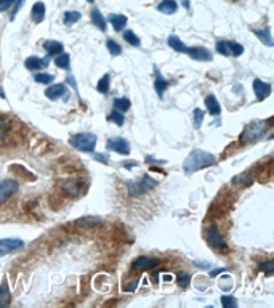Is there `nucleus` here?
<instances>
[{"label": "nucleus", "mask_w": 274, "mask_h": 308, "mask_svg": "<svg viewBox=\"0 0 274 308\" xmlns=\"http://www.w3.org/2000/svg\"><path fill=\"white\" fill-rule=\"evenodd\" d=\"M217 51L220 55H223V56H229L231 53H229V48H228V43L226 40H218L217 42Z\"/></svg>", "instance_id": "c9c22d12"}, {"label": "nucleus", "mask_w": 274, "mask_h": 308, "mask_svg": "<svg viewBox=\"0 0 274 308\" xmlns=\"http://www.w3.org/2000/svg\"><path fill=\"white\" fill-rule=\"evenodd\" d=\"M146 162H153V164H165V161L154 159V157H151V156H148V157H146Z\"/></svg>", "instance_id": "09e8293b"}, {"label": "nucleus", "mask_w": 274, "mask_h": 308, "mask_svg": "<svg viewBox=\"0 0 274 308\" xmlns=\"http://www.w3.org/2000/svg\"><path fill=\"white\" fill-rule=\"evenodd\" d=\"M96 138L95 134H76L69 138V143L73 145L79 151H85V153H93V149L96 146Z\"/></svg>", "instance_id": "7ed1b4c3"}, {"label": "nucleus", "mask_w": 274, "mask_h": 308, "mask_svg": "<svg viewBox=\"0 0 274 308\" xmlns=\"http://www.w3.org/2000/svg\"><path fill=\"white\" fill-rule=\"evenodd\" d=\"M15 4V0H0V13L5 12L7 8H10Z\"/></svg>", "instance_id": "37998d69"}, {"label": "nucleus", "mask_w": 274, "mask_h": 308, "mask_svg": "<svg viewBox=\"0 0 274 308\" xmlns=\"http://www.w3.org/2000/svg\"><path fill=\"white\" fill-rule=\"evenodd\" d=\"M81 180H66L64 183H63V191L66 193V195H69V196H77L79 193H81Z\"/></svg>", "instance_id": "2eb2a0df"}, {"label": "nucleus", "mask_w": 274, "mask_h": 308, "mask_svg": "<svg viewBox=\"0 0 274 308\" xmlns=\"http://www.w3.org/2000/svg\"><path fill=\"white\" fill-rule=\"evenodd\" d=\"M64 92H66L64 84H56V85L48 87V89L45 90V96L51 101H56L58 98H61V96L64 95Z\"/></svg>", "instance_id": "ddd939ff"}, {"label": "nucleus", "mask_w": 274, "mask_h": 308, "mask_svg": "<svg viewBox=\"0 0 274 308\" xmlns=\"http://www.w3.org/2000/svg\"><path fill=\"white\" fill-rule=\"evenodd\" d=\"M157 180H154L153 177H149V175H145L143 178L140 181H128L127 183V188H128V193L131 196H141L145 195V193L151 191L153 188L157 187Z\"/></svg>", "instance_id": "20e7f679"}, {"label": "nucleus", "mask_w": 274, "mask_h": 308, "mask_svg": "<svg viewBox=\"0 0 274 308\" xmlns=\"http://www.w3.org/2000/svg\"><path fill=\"white\" fill-rule=\"evenodd\" d=\"M207 242L214 249H220V248H223V245H225L223 236H222V233H220V230L215 225L209 228V231H207Z\"/></svg>", "instance_id": "6e6552de"}, {"label": "nucleus", "mask_w": 274, "mask_h": 308, "mask_svg": "<svg viewBox=\"0 0 274 308\" xmlns=\"http://www.w3.org/2000/svg\"><path fill=\"white\" fill-rule=\"evenodd\" d=\"M222 305L225 308H236L237 306V300H236L234 297H231V295H223L222 297Z\"/></svg>", "instance_id": "4c0bfd02"}, {"label": "nucleus", "mask_w": 274, "mask_h": 308, "mask_svg": "<svg viewBox=\"0 0 274 308\" xmlns=\"http://www.w3.org/2000/svg\"><path fill=\"white\" fill-rule=\"evenodd\" d=\"M167 43H169V47H172V50H175V51H178V53H186V45H184V43L176 37V36H170L169 37V40H167Z\"/></svg>", "instance_id": "b1692460"}, {"label": "nucleus", "mask_w": 274, "mask_h": 308, "mask_svg": "<svg viewBox=\"0 0 274 308\" xmlns=\"http://www.w3.org/2000/svg\"><path fill=\"white\" fill-rule=\"evenodd\" d=\"M79 20H81V13H79V12H66V13H64V18H63V21H64L66 26H73V24H76Z\"/></svg>", "instance_id": "7c9ffc66"}, {"label": "nucleus", "mask_w": 274, "mask_h": 308, "mask_svg": "<svg viewBox=\"0 0 274 308\" xmlns=\"http://www.w3.org/2000/svg\"><path fill=\"white\" fill-rule=\"evenodd\" d=\"M106 47H108V51L112 56H117V55L122 53V47L119 45L117 42H114L112 39H109L108 42H106Z\"/></svg>", "instance_id": "473e14b6"}, {"label": "nucleus", "mask_w": 274, "mask_h": 308, "mask_svg": "<svg viewBox=\"0 0 274 308\" xmlns=\"http://www.w3.org/2000/svg\"><path fill=\"white\" fill-rule=\"evenodd\" d=\"M87 2H88V4H93V2H95V0H87Z\"/></svg>", "instance_id": "603ef678"}, {"label": "nucleus", "mask_w": 274, "mask_h": 308, "mask_svg": "<svg viewBox=\"0 0 274 308\" xmlns=\"http://www.w3.org/2000/svg\"><path fill=\"white\" fill-rule=\"evenodd\" d=\"M106 148L109 149V151H116L119 154H123L127 156L130 154V145L125 138H120V137H116V138H111L108 140V143H106Z\"/></svg>", "instance_id": "39448f33"}, {"label": "nucleus", "mask_w": 274, "mask_h": 308, "mask_svg": "<svg viewBox=\"0 0 274 308\" xmlns=\"http://www.w3.org/2000/svg\"><path fill=\"white\" fill-rule=\"evenodd\" d=\"M108 21L111 23L114 31L120 32L127 26V16H123V15H109L108 16Z\"/></svg>", "instance_id": "f3484780"}, {"label": "nucleus", "mask_w": 274, "mask_h": 308, "mask_svg": "<svg viewBox=\"0 0 274 308\" xmlns=\"http://www.w3.org/2000/svg\"><path fill=\"white\" fill-rule=\"evenodd\" d=\"M176 8H178V5H176L175 0H162V2L159 4L157 10L165 15H173L176 12Z\"/></svg>", "instance_id": "6ab92c4d"}, {"label": "nucleus", "mask_w": 274, "mask_h": 308, "mask_svg": "<svg viewBox=\"0 0 274 308\" xmlns=\"http://www.w3.org/2000/svg\"><path fill=\"white\" fill-rule=\"evenodd\" d=\"M260 270L266 273V275H272V271H274V262L269 260V262L261 263V265H260Z\"/></svg>", "instance_id": "ea45409f"}, {"label": "nucleus", "mask_w": 274, "mask_h": 308, "mask_svg": "<svg viewBox=\"0 0 274 308\" xmlns=\"http://www.w3.org/2000/svg\"><path fill=\"white\" fill-rule=\"evenodd\" d=\"M217 162L215 156L210 154L207 151H202V149H194L191 151V154L184 159L183 162V169L184 172L188 173H192L196 170H200V169H206V167H210Z\"/></svg>", "instance_id": "f257e3e1"}, {"label": "nucleus", "mask_w": 274, "mask_h": 308, "mask_svg": "<svg viewBox=\"0 0 274 308\" xmlns=\"http://www.w3.org/2000/svg\"><path fill=\"white\" fill-rule=\"evenodd\" d=\"M7 132H8V122L4 117H0V140L5 138Z\"/></svg>", "instance_id": "a19ab883"}, {"label": "nucleus", "mask_w": 274, "mask_h": 308, "mask_svg": "<svg viewBox=\"0 0 274 308\" xmlns=\"http://www.w3.org/2000/svg\"><path fill=\"white\" fill-rule=\"evenodd\" d=\"M206 106H207V111L210 112V116H218L222 112V106H220V103L217 101L214 95H209L206 98Z\"/></svg>", "instance_id": "a211bd4d"}, {"label": "nucleus", "mask_w": 274, "mask_h": 308, "mask_svg": "<svg viewBox=\"0 0 274 308\" xmlns=\"http://www.w3.org/2000/svg\"><path fill=\"white\" fill-rule=\"evenodd\" d=\"M123 39H125L130 43V45H133V47H140L141 45V40L138 39V36L133 31H125V32H123Z\"/></svg>", "instance_id": "2f4dec72"}, {"label": "nucleus", "mask_w": 274, "mask_h": 308, "mask_svg": "<svg viewBox=\"0 0 274 308\" xmlns=\"http://www.w3.org/2000/svg\"><path fill=\"white\" fill-rule=\"evenodd\" d=\"M108 120H109V122H114V124L119 126V127H122L123 122H125V117H123V114L119 112L117 109H112L111 114L108 116Z\"/></svg>", "instance_id": "cd10ccee"}, {"label": "nucleus", "mask_w": 274, "mask_h": 308, "mask_svg": "<svg viewBox=\"0 0 274 308\" xmlns=\"http://www.w3.org/2000/svg\"><path fill=\"white\" fill-rule=\"evenodd\" d=\"M8 303H10V289L4 283L0 287V306H7Z\"/></svg>", "instance_id": "c85d7f7f"}, {"label": "nucleus", "mask_w": 274, "mask_h": 308, "mask_svg": "<svg viewBox=\"0 0 274 308\" xmlns=\"http://www.w3.org/2000/svg\"><path fill=\"white\" fill-rule=\"evenodd\" d=\"M169 85H170L169 81H165V79L161 74H157L156 82H154V89H156V92L159 95V98H164V93H165L167 89H169Z\"/></svg>", "instance_id": "aec40b11"}, {"label": "nucleus", "mask_w": 274, "mask_h": 308, "mask_svg": "<svg viewBox=\"0 0 274 308\" xmlns=\"http://www.w3.org/2000/svg\"><path fill=\"white\" fill-rule=\"evenodd\" d=\"M34 81L37 84H51L53 82V76L47 73H39L34 76Z\"/></svg>", "instance_id": "72a5a7b5"}, {"label": "nucleus", "mask_w": 274, "mask_h": 308, "mask_svg": "<svg viewBox=\"0 0 274 308\" xmlns=\"http://www.w3.org/2000/svg\"><path fill=\"white\" fill-rule=\"evenodd\" d=\"M31 16H32V21H34L35 24H40L43 20H45V5H43L42 2L34 4L32 12H31Z\"/></svg>", "instance_id": "dca6fc26"}, {"label": "nucleus", "mask_w": 274, "mask_h": 308, "mask_svg": "<svg viewBox=\"0 0 274 308\" xmlns=\"http://www.w3.org/2000/svg\"><path fill=\"white\" fill-rule=\"evenodd\" d=\"M138 283H140V279L138 278H135V279H130L128 283L123 286V290H125V292H135V290L138 289Z\"/></svg>", "instance_id": "58836bf2"}, {"label": "nucleus", "mask_w": 274, "mask_h": 308, "mask_svg": "<svg viewBox=\"0 0 274 308\" xmlns=\"http://www.w3.org/2000/svg\"><path fill=\"white\" fill-rule=\"evenodd\" d=\"M176 279H178V284L181 287L186 289L191 283V276L188 275V273H178V276H176Z\"/></svg>", "instance_id": "e433bc0d"}, {"label": "nucleus", "mask_w": 274, "mask_h": 308, "mask_svg": "<svg viewBox=\"0 0 274 308\" xmlns=\"http://www.w3.org/2000/svg\"><path fill=\"white\" fill-rule=\"evenodd\" d=\"M50 63V56H45V58H37V56H31L24 61V65L28 69L31 71H35V69H42V68H47Z\"/></svg>", "instance_id": "f8f14e48"}, {"label": "nucleus", "mask_w": 274, "mask_h": 308, "mask_svg": "<svg viewBox=\"0 0 274 308\" xmlns=\"http://www.w3.org/2000/svg\"><path fill=\"white\" fill-rule=\"evenodd\" d=\"M228 43V48H229V53H231L233 56H241L244 53V47L241 45V43H237V42H229L226 40Z\"/></svg>", "instance_id": "c756f323"}, {"label": "nucleus", "mask_w": 274, "mask_h": 308, "mask_svg": "<svg viewBox=\"0 0 274 308\" xmlns=\"http://www.w3.org/2000/svg\"><path fill=\"white\" fill-rule=\"evenodd\" d=\"M18 188H20V184H18L16 180H12V178L4 180L0 183V202H5L7 199H10L18 191Z\"/></svg>", "instance_id": "423d86ee"}, {"label": "nucleus", "mask_w": 274, "mask_h": 308, "mask_svg": "<svg viewBox=\"0 0 274 308\" xmlns=\"http://www.w3.org/2000/svg\"><path fill=\"white\" fill-rule=\"evenodd\" d=\"M138 162L136 161H125V162H122V167H125V169H133V167H136Z\"/></svg>", "instance_id": "a18cd8bd"}, {"label": "nucleus", "mask_w": 274, "mask_h": 308, "mask_svg": "<svg viewBox=\"0 0 274 308\" xmlns=\"http://www.w3.org/2000/svg\"><path fill=\"white\" fill-rule=\"evenodd\" d=\"M130 100L128 98H116L114 100V109H117L119 112H127L130 109Z\"/></svg>", "instance_id": "a878e982"}, {"label": "nucleus", "mask_w": 274, "mask_h": 308, "mask_svg": "<svg viewBox=\"0 0 274 308\" xmlns=\"http://www.w3.org/2000/svg\"><path fill=\"white\" fill-rule=\"evenodd\" d=\"M223 271H226V268H217V270H214V271H210V276L215 278L217 275H220V273H223Z\"/></svg>", "instance_id": "8fccbe9b"}, {"label": "nucleus", "mask_w": 274, "mask_h": 308, "mask_svg": "<svg viewBox=\"0 0 274 308\" xmlns=\"http://www.w3.org/2000/svg\"><path fill=\"white\" fill-rule=\"evenodd\" d=\"M109 81H111V76L109 74H104L101 79H100V82L96 84V90H98L100 93H108L109 90Z\"/></svg>", "instance_id": "bb28decb"}, {"label": "nucleus", "mask_w": 274, "mask_h": 308, "mask_svg": "<svg viewBox=\"0 0 274 308\" xmlns=\"http://www.w3.org/2000/svg\"><path fill=\"white\" fill-rule=\"evenodd\" d=\"M159 265V260L154 257H146V255H141L133 262V270L136 271H145V270H153Z\"/></svg>", "instance_id": "0eeeda50"}, {"label": "nucleus", "mask_w": 274, "mask_h": 308, "mask_svg": "<svg viewBox=\"0 0 274 308\" xmlns=\"http://www.w3.org/2000/svg\"><path fill=\"white\" fill-rule=\"evenodd\" d=\"M93 159L100 161V162H103V164H109V157L104 156V154H101V153H95V154H93Z\"/></svg>", "instance_id": "c03bdc74"}, {"label": "nucleus", "mask_w": 274, "mask_h": 308, "mask_svg": "<svg viewBox=\"0 0 274 308\" xmlns=\"http://www.w3.org/2000/svg\"><path fill=\"white\" fill-rule=\"evenodd\" d=\"M24 242L21 239H13V237H7V239H0V254L13 252L16 249H21Z\"/></svg>", "instance_id": "9b49d317"}, {"label": "nucleus", "mask_w": 274, "mask_h": 308, "mask_svg": "<svg viewBox=\"0 0 274 308\" xmlns=\"http://www.w3.org/2000/svg\"><path fill=\"white\" fill-rule=\"evenodd\" d=\"M92 21H93V24H95L100 31H103V32L106 31V20H104V16L100 13L98 8L92 10Z\"/></svg>", "instance_id": "5701e85b"}, {"label": "nucleus", "mask_w": 274, "mask_h": 308, "mask_svg": "<svg viewBox=\"0 0 274 308\" xmlns=\"http://www.w3.org/2000/svg\"><path fill=\"white\" fill-rule=\"evenodd\" d=\"M194 265L199 267V268H209L210 263L209 262H194Z\"/></svg>", "instance_id": "de8ad7c7"}, {"label": "nucleus", "mask_w": 274, "mask_h": 308, "mask_svg": "<svg viewBox=\"0 0 274 308\" xmlns=\"http://www.w3.org/2000/svg\"><path fill=\"white\" fill-rule=\"evenodd\" d=\"M66 82L73 85V89L77 92V85H76V81H74V77H73V76H67V77H66Z\"/></svg>", "instance_id": "49530a36"}, {"label": "nucleus", "mask_w": 274, "mask_h": 308, "mask_svg": "<svg viewBox=\"0 0 274 308\" xmlns=\"http://www.w3.org/2000/svg\"><path fill=\"white\" fill-rule=\"evenodd\" d=\"M23 4H24V0H15V7H13L12 15H10V20H12V21L15 20V16H16L18 10H20V8L23 7Z\"/></svg>", "instance_id": "79ce46f5"}, {"label": "nucleus", "mask_w": 274, "mask_h": 308, "mask_svg": "<svg viewBox=\"0 0 274 308\" xmlns=\"http://www.w3.org/2000/svg\"><path fill=\"white\" fill-rule=\"evenodd\" d=\"M252 181H253V178L249 172L239 173L233 178V184H237V187H249V184H252Z\"/></svg>", "instance_id": "4be33fe9"}, {"label": "nucleus", "mask_w": 274, "mask_h": 308, "mask_svg": "<svg viewBox=\"0 0 274 308\" xmlns=\"http://www.w3.org/2000/svg\"><path fill=\"white\" fill-rule=\"evenodd\" d=\"M186 55H189L192 59H196V61H210L212 59L210 51L204 47H188Z\"/></svg>", "instance_id": "9d476101"}, {"label": "nucleus", "mask_w": 274, "mask_h": 308, "mask_svg": "<svg viewBox=\"0 0 274 308\" xmlns=\"http://www.w3.org/2000/svg\"><path fill=\"white\" fill-rule=\"evenodd\" d=\"M268 130V120H253L252 124H249L241 135V142L242 143H250V142H257L260 140Z\"/></svg>", "instance_id": "f03ea898"}, {"label": "nucleus", "mask_w": 274, "mask_h": 308, "mask_svg": "<svg viewBox=\"0 0 274 308\" xmlns=\"http://www.w3.org/2000/svg\"><path fill=\"white\" fill-rule=\"evenodd\" d=\"M183 7H184V8H189V2H188V0H183Z\"/></svg>", "instance_id": "3c124183"}, {"label": "nucleus", "mask_w": 274, "mask_h": 308, "mask_svg": "<svg viewBox=\"0 0 274 308\" xmlns=\"http://www.w3.org/2000/svg\"><path fill=\"white\" fill-rule=\"evenodd\" d=\"M253 92L257 96L258 101H263L264 98H268L271 93V85L268 82H263L260 79H255L253 81Z\"/></svg>", "instance_id": "1a4fd4ad"}, {"label": "nucleus", "mask_w": 274, "mask_h": 308, "mask_svg": "<svg viewBox=\"0 0 274 308\" xmlns=\"http://www.w3.org/2000/svg\"><path fill=\"white\" fill-rule=\"evenodd\" d=\"M192 116H194V127H196V129H200L202 120H204V111L199 109V108H197V109H194Z\"/></svg>", "instance_id": "f704fd0d"}, {"label": "nucleus", "mask_w": 274, "mask_h": 308, "mask_svg": "<svg viewBox=\"0 0 274 308\" xmlns=\"http://www.w3.org/2000/svg\"><path fill=\"white\" fill-rule=\"evenodd\" d=\"M255 32V36H257L264 45L266 47H272L274 45V42H272V39H271V29L269 28H264V29H257V31H253Z\"/></svg>", "instance_id": "412c9836"}, {"label": "nucleus", "mask_w": 274, "mask_h": 308, "mask_svg": "<svg viewBox=\"0 0 274 308\" xmlns=\"http://www.w3.org/2000/svg\"><path fill=\"white\" fill-rule=\"evenodd\" d=\"M71 63V58H69V55L67 53H59V55H56L55 56V65L59 68V69H69V65Z\"/></svg>", "instance_id": "393cba45"}, {"label": "nucleus", "mask_w": 274, "mask_h": 308, "mask_svg": "<svg viewBox=\"0 0 274 308\" xmlns=\"http://www.w3.org/2000/svg\"><path fill=\"white\" fill-rule=\"evenodd\" d=\"M43 48H45V51L48 53V56H51V55H59V53H63V50H64V47H63V43L61 42H56V40H45L43 42Z\"/></svg>", "instance_id": "4468645a"}]
</instances>
